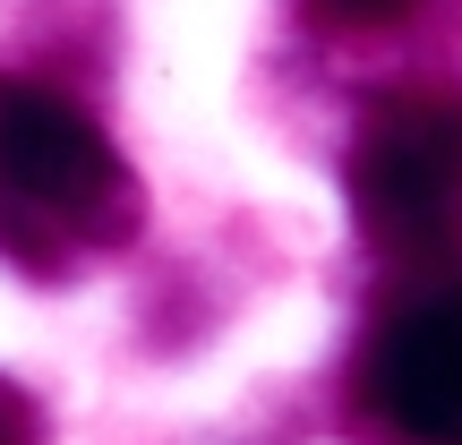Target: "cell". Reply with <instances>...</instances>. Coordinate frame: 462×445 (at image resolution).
Instances as JSON below:
<instances>
[{"mask_svg": "<svg viewBox=\"0 0 462 445\" xmlns=\"http://www.w3.org/2000/svg\"><path fill=\"white\" fill-rule=\"evenodd\" d=\"M343 198L368 248L429 265L462 248V86H394L360 112Z\"/></svg>", "mask_w": 462, "mask_h": 445, "instance_id": "obj_2", "label": "cell"}, {"mask_svg": "<svg viewBox=\"0 0 462 445\" xmlns=\"http://www.w3.org/2000/svg\"><path fill=\"white\" fill-rule=\"evenodd\" d=\"M360 403L394 445H462V274L420 283L377 317Z\"/></svg>", "mask_w": 462, "mask_h": 445, "instance_id": "obj_3", "label": "cell"}, {"mask_svg": "<svg viewBox=\"0 0 462 445\" xmlns=\"http://www.w3.org/2000/svg\"><path fill=\"white\" fill-rule=\"evenodd\" d=\"M0 445H43V420H34V403L9 377H0Z\"/></svg>", "mask_w": 462, "mask_h": 445, "instance_id": "obj_5", "label": "cell"}, {"mask_svg": "<svg viewBox=\"0 0 462 445\" xmlns=\"http://www.w3.org/2000/svg\"><path fill=\"white\" fill-rule=\"evenodd\" d=\"M309 9L326 17V26H394L411 0H309Z\"/></svg>", "mask_w": 462, "mask_h": 445, "instance_id": "obj_4", "label": "cell"}, {"mask_svg": "<svg viewBox=\"0 0 462 445\" xmlns=\"http://www.w3.org/2000/svg\"><path fill=\"white\" fill-rule=\"evenodd\" d=\"M137 223L146 189L120 146L60 86L0 69V248L34 274H60L69 257L129 248Z\"/></svg>", "mask_w": 462, "mask_h": 445, "instance_id": "obj_1", "label": "cell"}]
</instances>
